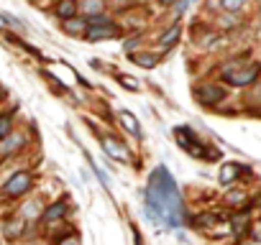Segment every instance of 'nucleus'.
Segmentation results:
<instances>
[{
    "mask_svg": "<svg viewBox=\"0 0 261 245\" xmlns=\"http://www.w3.org/2000/svg\"><path fill=\"white\" fill-rule=\"evenodd\" d=\"M118 120H120V126L130 133V136H141V128H139V120L134 112H128V110H120L118 112Z\"/></svg>",
    "mask_w": 261,
    "mask_h": 245,
    "instance_id": "9",
    "label": "nucleus"
},
{
    "mask_svg": "<svg viewBox=\"0 0 261 245\" xmlns=\"http://www.w3.org/2000/svg\"><path fill=\"white\" fill-rule=\"evenodd\" d=\"M130 59H134L139 67H144V69H154L156 62H159V56H154V54H130Z\"/></svg>",
    "mask_w": 261,
    "mask_h": 245,
    "instance_id": "14",
    "label": "nucleus"
},
{
    "mask_svg": "<svg viewBox=\"0 0 261 245\" xmlns=\"http://www.w3.org/2000/svg\"><path fill=\"white\" fill-rule=\"evenodd\" d=\"M238 174H241V166H238V164H225V166L220 169V184H230Z\"/></svg>",
    "mask_w": 261,
    "mask_h": 245,
    "instance_id": "13",
    "label": "nucleus"
},
{
    "mask_svg": "<svg viewBox=\"0 0 261 245\" xmlns=\"http://www.w3.org/2000/svg\"><path fill=\"white\" fill-rule=\"evenodd\" d=\"M220 6H223V11H228V13H238V11L246 6V0H220Z\"/></svg>",
    "mask_w": 261,
    "mask_h": 245,
    "instance_id": "17",
    "label": "nucleus"
},
{
    "mask_svg": "<svg viewBox=\"0 0 261 245\" xmlns=\"http://www.w3.org/2000/svg\"><path fill=\"white\" fill-rule=\"evenodd\" d=\"M258 72H261V64H248V67H243V69H225V72H223V79L230 82L233 87H246V84L256 82Z\"/></svg>",
    "mask_w": 261,
    "mask_h": 245,
    "instance_id": "3",
    "label": "nucleus"
},
{
    "mask_svg": "<svg viewBox=\"0 0 261 245\" xmlns=\"http://www.w3.org/2000/svg\"><path fill=\"white\" fill-rule=\"evenodd\" d=\"M87 41H105V39H115L118 36V28L108 21V23H97V26H87L85 31Z\"/></svg>",
    "mask_w": 261,
    "mask_h": 245,
    "instance_id": "5",
    "label": "nucleus"
},
{
    "mask_svg": "<svg viewBox=\"0 0 261 245\" xmlns=\"http://www.w3.org/2000/svg\"><path fill=\"white\" fill-rule=\"evenodd\" d=\"M159 3H162V6H172V3H174V0H159Z\"/></svg>",
    "mask_w": 261,
    "mask_h": 245,
    "instance_id": "27",
    "label": "nucleus"
},
{
    "mask_svg": "<svg viewBox=\"0 0 261 245\" xmlns=\"http://www.w3.org/2000/svg\"><path fill=\"white\" fill-rule=\"evenodd\" d=\"M0 97H3V87H0Z\"/></svg>",
    "mask_w": 261,
    "mask_h": 245,
    "instance_id": "28",
    "label": "nucleus"
},
{
    "mask_svg": "<svg viewBox=\"0 0 261 245\" xmlns=\"http://www.w3.org/2000/svg\"><path fill=\"white\" fill-rule=\"evenodd\" d=\"M23 220H13V222H8L6 225V237H11V240H16L18 235H23Z\"/></svg>",
    "mask_w": 261,
    "mask_h": 245,
    "instance_id": "16",
    "label": "nucleus"
},
{
    "mask_svg": "<svg viewBox=\"0 0 261 245\" xmlns=\"http://www.w3.org/2000/svg\"><path fill=\"white\" fill-rule=\"evenodd\" d=\"M8 23H11V21H8V16L0 13V31H6V28H8Z\"/></svg>",
    "mask_w": 261,
    "mask_h": 245,
    "instance_id": "26",
    "label": "nucleus"
},
{
    "mask_svg": "<svg viewBox=\"0 0 261 245\" xmlns=\"http://www.w3.org/2000/svg\"><path fill=\"white\" fill-rule=\"evenodd\" d=\"M31 184H34V179H31V174H26V171H18V174H13L6 184H3V192L8 194V197H21V194H26L29 189H31Z\"/></svg>",
    "mask_w": 261,
    "mask_h": 245,
    "instance_id": "4",
    "label": "nucleus"
},
{
    "mask_svg": "<svg viewBox=\"0 0 261 245\" xmlns=\"http://www.w3.org/2000/svg\"><path fill=\"white\" fill-rule=\"evenodd\" d=\"M190 8V0H179V3H177V13H185Z\"/></svg>",
    "mask_w": 261,
    "mask_h": 245,
    "instance_id": "25",
    "label": "nucleus"
},
{
    "mask_svg": "<svg viewBox=\"0 0 261 245\" xmlns=\"http://www.w3.org/2000/svg\"><path fill=\"white\" fill-rule=\"evenodd\" d=\"M177 39H179V26H172L167 34H162L159 44H162V49H172V46L177 44Z\"/></svg>",
    "mask_w": 261,
    "mask_h": 245,
    "instance_id": "15",
    "label": "nucleus"
},
{
    "mask_svg": "<svg viewBox=\"0 0 261 245\" xmlns=\"http://www.w3.org/2000/svg\"><path fill=\"white\" fill-rule=\"evenodd\" d=\"M139 0H110V6L115 8V11H120V8H128V6H136Z\"/></svg>",
    "mask_w": 261,
    "mask_h": 245,
    "instance_id": "22",
    "label": "nucleus"
},
{
    "mask_svg": "<svg viewBox=\"0 0 261 245\" xmlns=\"http://www.w3.org/2000/svg\"><path fill=\"white\" fill-rule=\"evenodd\" d=\"M213 222H218V215H210V212H207V215H197V217L192 220L195 227H205V225H213Z\"/></svg>",
    "mask_w": 261,
    "mask_h": 245,
    "instance_id": "18",
    "label": "nucleus"
},
{
    "mask_svg": "<svg viewBox=\"0 0 261 245\" xmlns=\"http://www.w3.org/2000/svg\"><path fill=\"white\" fill-rule=\"evenodd\" d=\"M8 133H11V117L3 115V117H0V141H3Z\"/></svg>",
    "mask_w": 261,
    "mask_h": 245,
    "instance_id": "20",
    "label": "nucleus"
},
{
    "mask_svg": "<svg viewBox=\"0 0 261 245\" xmlns=\"http://www.w3.org/2000/svg\"><path fill=\"white\" fill-rule=\"evenodd\" d=\"M21 146H23V136L21 133H8L3 138V143H0V154H3V156L16 154V151H21Z\"/></svg>",
    "mask_w": 261,
    "mask_h": 245,
    "instance_id": "8",
    "label": "nucleus"
},
{
    "mask_svg": "<svg viewBox=\"0 0 261 245\" xmlns=\"http://www.w3.org/2000/svg\"><path fill=\"white\" fill-rule=\"evenodd\" d=\"M174 136H177V141H179V148H185L187 154H192V156H197V159H215V156H218V151H207L205 143H202L190 128H177Z\"/></svg>",
    "mask_w": 261,
    "mask_h": 245,
    "instance_id": "2",
    "label": "nucleus"
},
{
    "mask_svg": "<svg viewBox=\"0 0 261 245\" xmlns=\"http://www.w3.org/2000/svg\"><path fill=\"white\" fill-rule=\"evenodd\" d=\"M102 6H100V0H87V3H85V11L87 13H95V11H100Z\"/></svg>",
    "mask_w": 261,
    "mask_h": 245,
    "instance_id": "23",
    "label": "nucleus"
},
{
    "mask_svg": "<svg viewBox=\"0 0 261 245\" xmlns=\"http://www.w3.org/2000/svg\"><path fill=\"white\" fill-rule=\"evenodd\" d=\"M102 148H105V154H108L110 159H115V161H128V159H130V154L125 151V146H123L120 141H115V138H105V141H102Z\"/></svg>",
    "mask_w": 261,
    "mask_h": 245,
    "instance_id": "7",
    "label": "nucleus"
},
{
    "mask_svg": "<svg viewBox=\"0 0 261 245\" xmlns=\"http://www.w3.org/2000/svg\"><path fill=\"white\" fill-rule=\"evenodd\" d=\"M64 212H67V204H64V202H57V204H51V207L41 215V220H44V222H54V220L64 217Z\"/></svg>",
    "mask_w": 261,
    "mask_h": 245,
    "instance_id": "11",
    "label": "nucleus"
},
{
    "mask_svg": "<svg viewBox=\"0 0 261 245\" xmlns=\"http://www.w3.org/2000/svg\"><path fill=\"white\" fill-rule=\"evenodd\" d=\"M243 199H246V197L238 194V192H230V194H228V202H243Z\"/></svg>",
    "mask_w": 261,
    "mask_h": 245,
    "instance_id": "24",
    "label": "nucleus"
},
{
    "mask_svg": "<svg viewBox=\"0 0 261 245\" xmlns=\"http://www.w3.org/2000/svg\"><path fill=\"white\" fill-rule=\"evenodd\" d=\"M195 95H197V100H200L202 105H215V102H220V100L225 97V92H223L220 87H215V84L197 87V89H195Z\"/></svg>",
    "mask_w": 261,
    "mask_h": 245,
    "instance_id": "6",
    "label": "nucleus"
},
{
    "mask_svg": "<svg viewBox=\"0 0 261 245\" xmlns=\"http://www.w3.org/2000/svg\"><path fill=\"white\" fill-rule=\"evenodd\" d=\"M118 82H120L123 87H128L130 92H139V84H136V79H134V77H128V74H120V77H118Z\"/></svg>",
    "mask_w": 261,
    "mask_h": 245,
    "instance_id": "19",
    "label": "nucleus"
},
{
    "mask_svg": "<svg viewBox=\"0 0 261 245\" xmlns=\"http://www.w3.org/2000/svg\"><path fill=\"white\" fill-rule=\"evenodd\" d=\"M146 209L154 220L169 225V227H182L185 225V204L182 194L177 189V181L172 179L169 169L159 166L151 171L149 184H146Z\"/></svg>",
    "mask_w": 261,
    "mask_h": 245,
    "instance_id": "1",
    "label": "nucleus"
},
{
    "mask_svg": "<svg viewBox=\"0 0 261 245\" xmlns=\"http://www.w3.org/2000/svg\"><path fill=\"white\" fill-rule=\"evenodd\" d=\"M62 26H64L67 34H85V31H87V21H77L74 16H72V18H64Z\"/></svg>",
    "mask_w": 261,
    "mask_h": 245,
    "instance_id": "12",
    "label": "nucleus"
},
{
    "mask_svg": "<svg viewBox=\"0 0 261 245\" xmlns=\"http://www.w3.org/2000/svg\"><path fill=\"white\" fill-rule=\"evenodd\" d=\"M77 13V0H59L57 6V16L64 21V18H72Z\"/></svg>",
    "mask_w": 261,
    "mask_h": 245,
    "instance_id": "10",
    "label": "nucleus"
},
{
    "mask_svg": "<svg viewBox=\"0 0 261 245\" xmlns=\"http://www.w3.org/2000/svg\"><path fill=\"white\" fill-rule=\"evenodd\" d=\"M246 225H248L246 217H236V220H233V232H236V237H241V232H243Z\"/></svg>",
    "mask_w": 261,
    "mask_h": 245,
    "instance_id": "21",
    "label": "nucleus"
}]
</instances>
